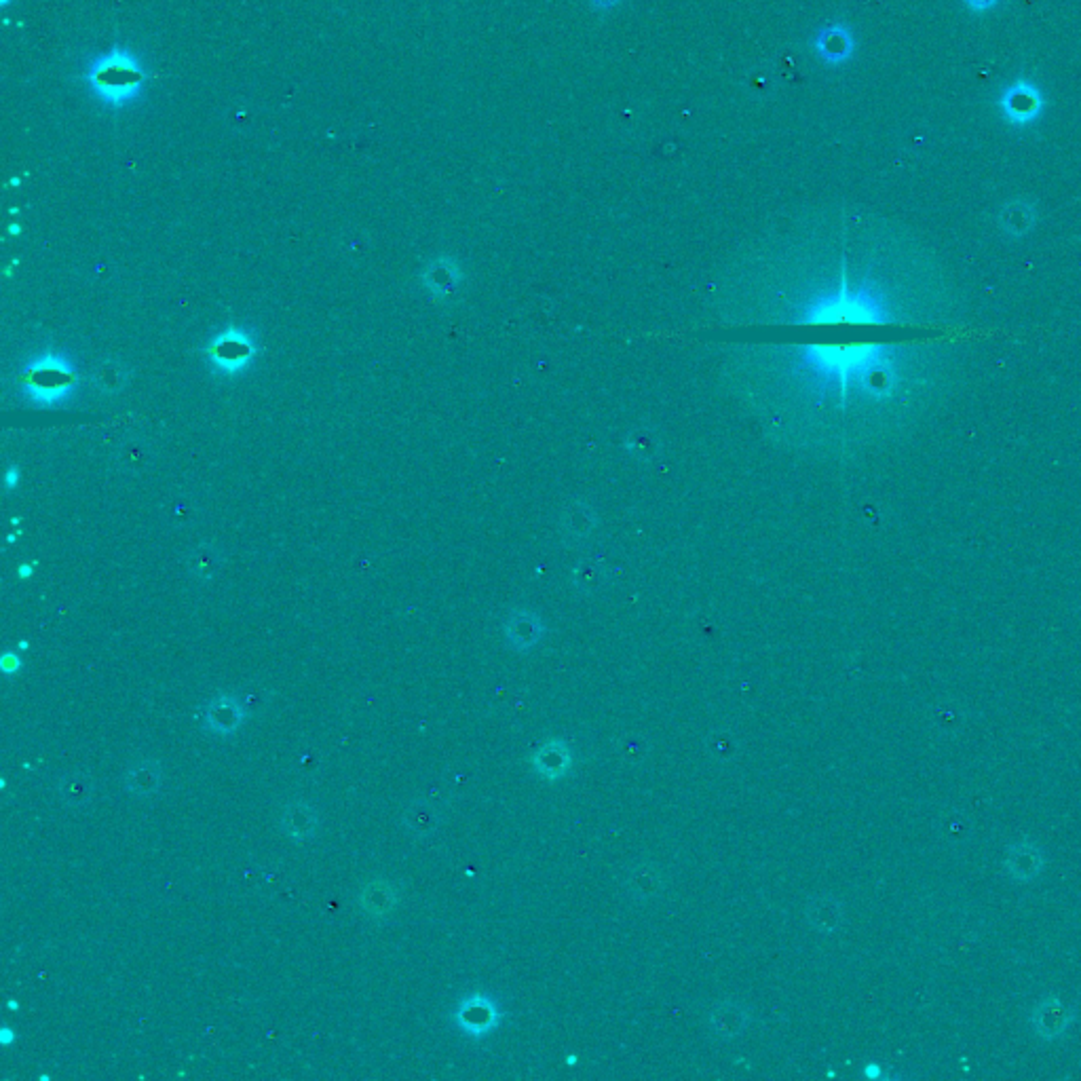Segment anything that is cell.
<instances>
[{
	"label": "cell",
	"instance_id": "cell-1",
	"mask_svg": "<svg viewBox=\"0 0 1081 1081\" xmlns=\"http://www.w3.org/2000/svg\"><path fill=\"white\" fill-rule=\"evenodd\" d=\"M801 359L813 378L834 385L841 395H847L849 389H864L872 395L891 389V362L885 345H811L801 351Z\"/></svg>",
	"mask_w": 1081,
	"mask_h": 1081
},
{
	"label": "cell",
	"instance_id": "cell-2",
	"mask_svg": "<svg viewBox=\"0 0 1081 1081\" xmlns=\"http://www.w3.org/2000/svg\"><path fill=\"white\" fill-rule=\"evenodd\" d=\"M148 79L150 74L138 53L125 45H115L100 53L83 72V81L91 96L110 110L136 106L144 96Z\"/></svg>",
	"mask_w": 1081,
	"mask_h": 1081
},
{
	"label": "cell",
	"instance_id": "cell-3",
	"mask_svg": "<svg viewBox=\"0 0 1081 1081\" xmlns=\"http://www.w3.org/2000/svg\"><path fill=\"white\" fill-rule=\"evenodd\" d=\"M799 321L803 324L883 326L889 324L891 317L881 294L866 286L849 288V283L843 279L837 290L815 296Z\"/></svg>",
	"mask_w": 1081,
	"mask_h": 1081
},
{
	"label": "cell",
	"instance_id": "cell-4",
	"mask_svg": "<svg viewBox=\"0 0 1081 1081\" xmlns=\"http://www.w3.org/2000/svg\"><path fill=\"white\" fill-rule=\"evenodd\" d=\"M77 378H74L72 362L60 353H45L36 357L26 366L22 378V391L28 400L39 408H53L74 393Z\"/></svg>",
	"mask_w": 1081,
	"mask_h": 1081
},
{
	"label": "cell",
	"instance_id": "cell-5",
	"mask_svg": "<svg viewBox=\"0 0 1081 1081\" xmlns=\"http://www.w3.org/2000/svg\"><path fill=\"white\" fill-rule=\"evenodd\" d=\"M256 340L250 330L243 328H229L222 330L210 345L205 347L210 364L218 374H241L245 368H250L252 359L256 357Z\"/></svg>",
	"mask_w": 1081,
	"mask_h": 1081
},
{
	"label": "cell",
	"instance_id": "cell-6",
	"mask_svg": "<svg viewBox=\"0 0 1081 1081\" xmlns=\"http://www.w3.org/2000/svg\"><path fill=\"white\" fill-rule=\"evenodd\" d=\"M997 106L1003 119L1010 125L1027 127L1041 117L1046 102H1043L1041 89L1033 81L1018 79L1001 91Z\"/></svg>",
	"mask_w": 1081,
	"mask_h": 1081
},
{
	"label": "cell",
	"instance_id": "cell-7",
	"mask_svg": "<svg viewBox=\"0 0 1081 1081\" xmlns=\"http://www.w3.org/2000/svg\"><path fill=\"white\" fill-rule=\"evenodd\" d=\"M1075 1016V1010L1058 995H1048L1031 1010V1027L1039 1039L1056 1041L1071 1029Z\"/></svg>",
	"mask_w": 1081,
	"mask_h": 1081
},
{
	"label": "cell",
	"instance_id": "cell-8",
	"mask_svg": "<svg viewBox=\"0 0 1081 1081\" xmlns=\"http://www.w3.org/2000/svg\"><path fill=\"white\" fill-rule=\"evenodd\" d=\"M248 718V710L241 704L239 695L233 693H218L214 695L203 710V725L210 733L216 735H231Z\"/></svg>",
	"mask_w": 1081,
	"mask_h": 1081
},
{
	"label": "cell",
	"instance_id": "cell-9",
	"mask_svg": "<svg viewBox=\"0 0 1081 1081\" xmlns=\"http://www.w3.org/2000/svg\"><path fill=\"white\" fill-rule=\"evenodd\" d=\"M454 1018H457V1024L467 1035L482 1037L499 1024V1008L486 995H471L459 1003Z\"/></svg>",
	"mask_w": 1081,
	"mask_h": 1081
},
{
	"label": "cell",
	"instance_id": "cell-10",
	"mask_svg": "<svg viewBox=\"0 0 1081 1081\" xmlns=\"http://www.w3.org/2000/svg\"><path fill=\"white\" fill-rule=\"evenodd\" d=\"M1003 866L1016 883H1031L1043 872L1046 856H1043L1041 847L1035 841L1020 839L1005 851Z\"/></svg>",
	"mask_w": 1081,
	"mask_h": 1081
},
{
	"label": "cell",
	"instance_id": "cell-11",
	"mask_svg": "<svg viewBox=\"0 0 1081 1081\" xmlns=\"http://www.w3.org/2000/svg\"><path fill=\"white\" fill-rule=\"evenodd\" d=\"M279 828L292 841L305 843L319 830V813L307 801H290L279 813Z\"/></svg>",
	"mask_w": 1081,
	"mask_h": 1081
},
{
	"label": "cell",
	"instance_id": "cell-12",
	"mask_svg": "<svg viewBox=\"0 0 1081 1081\" xmlns=\"http://www.w3.org/2000/svg\"><path fill=\"white\" fill-rule=\"evenodd\" d=\"M752 1020L750 1010L744 1003L725 999L716 1003L708 1014V1027L718 1039H735L742 1035Z\"/></svg>",
	"mask_w": 1081,
	"mask_h": 1081
},
{
	"label": "cell",
	"instance_id": "cell-13",
	"mask_svg": "<svg viewBox=\"0 0 1081 1081\" xmlns=\"http://www.w3.org/2000/svg\"><path fill=\"white\" fill-rule=\"evenodd\" d=\"M807 923L820 934H837L845 923V904L832 894H822L809 900L805 908Z\"/></svg>",
	"mask_w": 1081,
	"mask_h": 1081
},
{
	"label": "cell",
	"instance_id": "cell-14",
	"mask_svg": "<svg viewBox=\"0 0 1081 1081\" xmlns=\"http://www.w3.org/2000/svg\"><path fill=\"white\" fill-rule=\"evenodd\" d=\"M125 788L138 799H150L161 790L163 769L155 758H138L125 771Z\"/></svg>",
	"mask_w": 1081,
	"mask_h": 1081
},
{
	"label": "cell",
	"instance_id": "cell-15",
	"mask_svg": "<svg viewBox=\"0 0 1081 1081\" xmlns=\"http://www.w3.org/2000/svg\"><path fill=\"white\" fill-rule=\"evenodd\" d=\"M663 889V872L657 866V862L644 860L636 862L628 875H625V891L636 902H651L655 900Z\"/></svg>",
	"mask_w": 1081,
	"mask_h": 1081
},
{
	"label": "cell",
	"instance_id": "cell-16",
	"mask_svg": "<svg viewBox=\"0 0 1081 1081\" xmlns=\"http://www.w3.org/2000/svg\"><path fill=\"white\" fill-rule=\"evenodd\" d=\"M573 767V752L564 742H547L533 754V769L543 780L558 782Z\"/></svg>",
	"mask_w": 1081,
	"mask_h": 1081
},
{
	"label": "cell",
	"instance_id": "cell-17",
	"mask_svg": "<svg viewBox=\"0 0 1081 1081\" xmlns=\"http://www.w3.org/2000/svg\"><path fill=\"white\" fill-rule=\"evenodd\" d=\"M397 889L387 879H372L359 891V906L372 919L389 917L397 906Z\"/></svg>",
	"mask_w": 1081,
	"mask_h": 1081
},
{
	"label": "cell",
	"instance_id": "cell-18",
	"mask_svg": "<svg viewBox=\"0 0 1081 1081\" xmlns=\"http://www.w3.org/2000/svg\"><path fill=\"white\" fill-rule=\"evenodd\" d=\"M402 822L406 830L416 839H425L440 828L442 815L440 809L425 799H414L404 807Z\"/></svg>",
	"mask_w": 1081,
	"mask_h": 1081
},
{
	"label": "cell",
	"instance_id": "cell-19",
	"mask_svg": "<svg viewBox=\"0 0 1081 1081\" xmlns=\"http://www.w3.org/2000/svg\"><path fill=\"white\" fill-rule=\"evenodd\" d=\"M815 51L820 58L830 64H843L853 53V36L845 26H830L822 30L815 39Z\"/></svg>",
	"mask_w": 1081,
	"mask_h": 1081
},
{
	"label": "cell",
	"instance_id": "cell-20",
	"mask_svg": "<svg viewBox=\"0 0 1081 1081\" xmlns=\"http://www.w3.org/2000/svg\"><path fill=\"white\" fill-rule=\"evenodd\" d=\"M543 636V623L533 613H516L505 625V638L511 649L516 651H528Z\"/></svg>",
	"mask_w": 1081,
	"mask_h": 1081
},
{
	"label": "cell",
	"instance_id": "cell-21",
	"mask_svg": "<svg viewBox=\"0 0 1081 1081\" xmlns=\"http://www.w3.org/2000/svg\"><path fill=\"white\" fill-rule=\"evenodd\" d=\"M58 794H60V801L66 807L81 809L89 805L93 801V796H96V782H93L89 771H83V769L70 771L60 780Z\"/></svg>",
	"mask_w": 1081,
	"mask_h": 1081
},
{
	"label": "cell",
	"instance_id": "cell-22",
	"mask_svg": "<svg viewBox=\"0 0 1081 1081\" xmlns=\"http://www.w3.org/2000/svg\"><path fill=\"white\" fill-rule=\"evenodd\" d=\"M1035 218L1037 214H1035L1033 203L1024 199H1014L1001 210L999 224H1001V231L1020 237V235H1027L1033 229Z\"/></svg>",
	"mask_w": 1081,
	"mask_h": 1081
},
{
	"label": "cell",
	"instance_id": "cell-23",
	"mask_svg": "<svg viewBox=\"0 0 1081 1081\" xmlns=\"http://www.w3.org/2000/svg\"><path fill=\"white\" fill-rule=\"evenodd\" d=\"M459 277L461 275H459L457 264L446 262V260H435L425 269L421 281L431 296L442 298V296H448L452 288L457 286Z\"/></svg>",
	"mask_w": 1081,
	"mask_h": 1081
},
{
	"label": "cell",
	"instance_id": "cell-24",
	"mask_svg": "<svg viewBox=\"0 0 1081 1081\" xmlns=\"http://www.w3.org/2000/svg\"><path fill=\"white\" fill-rule=\"evenodd\" d=\"M129 381V372L119 362H100L91 372V383L102 393H119Z\"/></svg>",
	"mask_w": 1081,
	"mask_h": 1081
},
{
	"label": "cell",
	"instance_id": "cell-25",
	"mask_svg": "<svg viewBox=\"0 0 1081 1081\" xmlns=\"http://www.w3.org/2000/svg\"><path fill=\"white\" fill-rule=\"evenodd\" d=\"M615 752L619 754L621 763L630 765V767H638V765H642V763L649 758V754H651V744H649L647 739H644L642 735H638V733H625L623 737L617 739Z\"/></svg>",
	"mask_w": 1081,
	"mask_h": 1081
},
{
	"label": "cell",
	"instance_id": "cell-26",
	"mask_svg": "<svg viewBox=\"0 0 1081 1081\" xmlns=\"http://www.w3.org/2000/svg\"><path fill=\"white\" fill-rule=\"evenodd\" d=\"M708 752L720 763H729L739 752V739L731 731H714L708 739Z\"/></svg>",
	"mask_w": 1081,
	"mask_h": 1081
},
{
	"label": "cell",
	"instance_id": "cell-27",
	"mask_svg": "<svg viewBox=\"0 0 1081 1081\" xmlns=\"http://www.w3.org/2000/svg\"><path fill=\"white\" fill-rule=\"evenodd\" d=\"M237 695H239V699H241V704L245 706V710H248V714H250V712H260V710H264V708L269 706V701H271V693H269L267 689L258 687V685L245 687V689L239 691Z\"/></svg>",
	"mask_w": 1081,
	"mask_h": 1081
},
{
	"label": "cell",
	"instance_id": "cell-28",
	"mask_svg": "<svg viewBox=\"0 0 1081 1081\" xmlns=\"http://www.w3.org/2000/svg\"><path fill=\"white\" fill-rule=\"evenodd\" d=\"M999 0H963V5L974 11V13H984V11H991L993 7H997Z\"/></svg>",
	"mask_w": 1081,
	"mask_h": 1081
},
{
	"label": "cell",
	"instance_id": "cell-29",
	"mask_svg": "<svg viewBox=\"0 0 1081 1081\" xmlns=\"http://www.w3.org/2000/svg\"><path fill=\"white\" fill-rule=\"evenodd\" d=\"M17 478H20V473H17V469L13 467L9 473H7V486L13 488L17 484Z\"/></svg>",
	"mask_w": 1081,
	"mask_h": 1081
},
{
	"label": "cell",
	"instance_id": "cell-30",
	"mask_svg": "<svg viewBox=\"0 0 1081 1081\" xmlns=\"http://www.w3.org/2000/svg\"><path fill=\"white\" fill-rule=\"evenodd\" d=\"M594 3L600 5V7H609V5H615L617 0H594Z\"/></svg>",
	"mask_w": 1081,
	"mask_h": 1081
},
{
	"label": "cell",
	"instance_id": "cell-31",
	"mask_svg": "<svg viewBox=\"0 0 1081 1081\" xmlns=\"http://www.w3.org/2000/svg\"><path fill=\"white\" fill-rule=\"evenodd\" d=\"M30 571H32V568H30L28 564H24V566L20 568V575H22V577H28V575H30Z\"/></svg>",
	"mask_w": 1081,
	"mask_h": 1081
},
{
	"label": "cell",
	"instance_id": "cell-32",
	"mask_svg": "<svg viewBox=\"0 0 1081 1081\" xmlns=\"http://www.w3.org/2000/svg\"><path fill=\"white\" fill-rule=\"evenodd\" d=\"M9 3H11V0H3V5H5V7H7Z\"/></svg>",
	"mask_w": 1081,
	"mask_h": 1081
}]
</instances>
